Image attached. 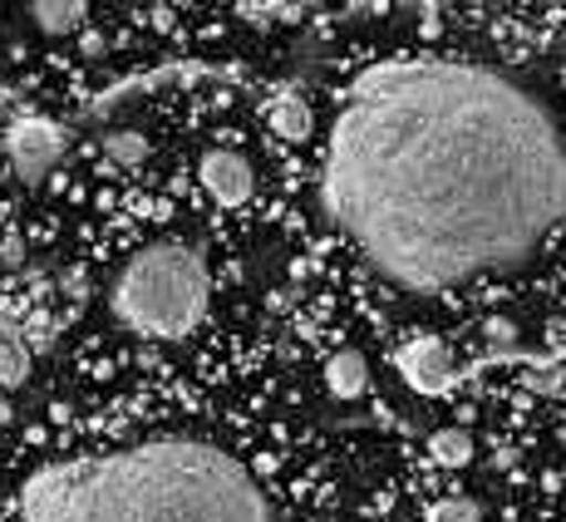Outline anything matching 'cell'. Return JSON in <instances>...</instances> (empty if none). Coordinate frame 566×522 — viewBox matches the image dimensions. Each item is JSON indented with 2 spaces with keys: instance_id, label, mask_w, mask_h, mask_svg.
<instances>
[{
  "instance_id": "cell-5",
  "label": "cell",
  "mask_w": 566,
  "mask_h": 522,
  "mask_svg": "<svg viewBox=\"0 0 566 522\" xmlns=\"http://www.w3.org/2000/svg\"><path fill=\"white\" fill-rule=\"evenodd\" d=\"M395 365H399V375H405V385L419 389V395H449V389L459 385V361H453V351L439 335L409 341L405 351L395 355Z\"/></svg>"
},
{
  "instance_id": "cell-14",
  "label": "cell",
  "mask_w": 566,
  "mask_h": 522,
  "mask_svg": "<svg viewBox=\"0 0 566 522\" xmlns=\"http://www.w3.org/2000/svg\"><path fill=\"white\" fill-rule=\"evenodd\" d=\"M0 267H10V271H15V267H25V242H20L15 232H10V237H0Z\"/></svg>"
},
{
  "instance_id": "cell-16",
  "label": "cell",
  "mask_w": 566,
  "mask_h": 522,
  "mask_svg": "<svg viewBox=\"0 0 566 522\" xmlns=\"http://www.w3.org/2000/svg\"><path fill=\"white\" fill-rule=\"evenodd\" d=\"M562 90H566V74H562Z\"/></svg>"
},
{
  "instance_id": "cell-2",
  "label": "cell",
  "mask_w": 566,
  "mask_h": 522,
  "mask_svg": "<svg viewBox=\"0 0 566 522\" xmlns=\"http://www.w3.org/2000/svg\"><path fill=\"white\" fill-rule=\"evenodd\" d=\"M25 522H276L256 478L202 439H144L40 469Z\"/></svg>"
},
{
  "instance_id": "cell-11",
  "label": "cell",
  "mask_w": 566,
  "mask_h": 522,
  "mask_svg": "<svg viewBox=\"0 0 566 522\" xmlns=\"http://www.w3.org/2000/svg\"><path fill=\"white\" fill-rule=\"evenodd\" d=\"M99 148H104V158L114 163V168H138V163L148 158V138L134 134V128H108Z\"/></svg>"
},
{
  "instance_id": "cell-13",
  "label": "cell",
  "mask_w": 566,
  "mask_h": 522,
  "mask_svg": "<svg viewBox=\"0 0 566 522\" xmlns=\"http://www.w3.org/2000/svg\"><path fill=\"white\" fill-rule=\"evenodd\" d=\"M429 522H483V508L473 503V498H439V503L429 508Z\"/></svg>"
},
{
  "instance_id": "cell-10",
  "label": "cell",
  "mask_w": 566,
  "mask_h": 522,
  "mask_svg": "<svg viewBox=\"0 0 566 522\" xmlns=\"http://www.w3.org/2000/svg\"><path fill=\"white\" fill-rule=\"evenodd\" d=\"M30 20H35L45 35H74V30L90 20V10L74 6V0H40V6H30Z\"/></svg>"
},
{
  "instance_id": "cell-17",
  "label": "cell",
  "mask_w": 566,
  "mask_h": 522,
  "mask_svg": "<svg viewBox=\"0 0 566 522\" xmlns=\"http://www.w3.org/2000/svg\"><path fill=\"white\" fill-rule=\"evenodd\" d=\"M0 522H6V513H0Z\"/></svg>"
},
{
  "instance_id": "cell-8",
  "label": "cell",
  "mask_w": 566,
  "mask_h": 522,
  "mask_svg": "<svg viewBox=\"0 0 566 522\" xmlns=\"http://www.w3.org/2000/svg\"><path fill=\"white\" fill-rule=\"evenodd\" d=\"M266 124L276 138L301 144V138H311V104L301 100V94H276V100L266 104Z\"/></svg>"
},
{
  "instance_id": "cell-15",
  "label": "cell",
  "mask_w": 566,
  "mask_h": 522,
  "mask_svg": "<svg viewBox=\"0 0 566 522\" xmlns=\"http://www.w3.org/2000/svg\"><path fill=\"white\" fill-rule=\"evenodd\" d=\"M483 335H488V341H517V325L513 321H488Z\"/></svg>"
},
{
  "instance_id": "cell-6",
  "label": "cell",
  "mask_w": 566,
  "mask_h": 522,
  "mask_svg": "<svg viewBox=\"0 0 566 522\" xmlns=\"http://www.w3.org/2000/svg\"><path fill=\"white\" fill-rule=\"evenodd\" d=\"M198 178H202L207 198L222 202V208H242V202H252V192H256L252 163L242 154H232V148H212V154L198 163Z\"/></svg>"
},
{
  "instance_id": "cell-12",
  "label": "cell",
  "mask_w": 566,
  "mask_h": 522,
  "mask_svg": "<svg viewBox=\"0 0 566 522\" xmlns=\"http://www.w3.org/2000/svg\"><path fill=\"white\" fill-rule=\"evenodd\" d=\"M429 453L443 463V469H463V463L473 459V434L468 429H439L429 439Z\"/></svg>"
},
{
  "instance_id": "cell-3",
  "label": "cell",
  "mask_w": 566,
  "mask_h": 522,
  "mask_svg": "<svg viewBox=\"0 0 566 522\" xmlns=\"http://www.w3.org/2000/svg\"><path fill=\"white\" fill-rule=\"evenodd\" d=\"M108 301L128 331L154 335V341H182L198 331V321L212 306V276H207L198 247L154 242L128 257Z\"/></svg>"
},
{
  "instance_id": "cell-1",
  "label": "cell",
  "mask_w": 566,
  "mask_h": 522,
  "mask_svg": "<svg viewBox=\"0 0 566 522\" xmlns=\"http://www.w3.org/2000/svg\"><path fill=\"white\" fill-rule=\"evenodd\" d=\"M315 198L379 281L449 291L532 261L566 222V138L488 64H385L335 108Z\"/></svg>"
},
{
  "instance_id": "cell-7",
  "label": "cell",
  "mask_w": 566,
  "mask_h": 522,
  "mask_svg": "<svg viewBox=\"0 0 566 522\" xmlns=\"http://www.w3.org/2000/svg\"><path fill=\"white\" fill-rule=\"evenodd\" d=\"M325 389H331L335 399H365L369 395V365L365 355L355 351H340L325 361Z\"/></svg>"
},
{
  "instance_id": "cell-9",
  "label": "cell",
  "mask_w": 566,
  "mask_h": 522,
  "mask_svg": "<svg viewBox=\"0 0 566 522\" xmlns=\"http://www.w3.org/2000/svg\"><path fill=\"white\" fill-rule=\"evenodd\" d=\"M25 375H30V345H25V335H20V325L0 321V389L20 385Z\"/></svg>"
},
{
  "instance_id": "cell-4",
  "label": "cell",
  "mask_w": 566,
  "mask_h": 522,
  "mask_svg": "<svg viewBox=\"0 0 566 522\" xmlns=\"http://www.w3.org/2000/svg\"><path fill=\"white\" fill-rule=\"evenodd\" d=\"M64 148H70V128L54 124V118H20V124H10V134H6L10 168H15V178H25V182L45 178L54 163L64 158Z\"/></svg>"
}]
</instances>
